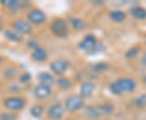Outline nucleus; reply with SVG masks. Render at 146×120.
Here are the masks:
<instances>
[{"mask_svg": "<svg viewBox=\"0 0 146 120\" xmlns=\"http://www.w3.org/2000/svg\"><path fill=\"white\" fill-rule=\"evenodd\" d=\"M21 89L22 88L19 84H12L9 87V91L11 93H12L13 95H17L19 93H21Z\"/></svg>", "mask_w": 146, "mask_h": 120, "instance_id": "29", "label": "nucleus"}, {"mask_svg": "<svg viewBox=\"0 0 146 120\" xmlns=\"http://www.w3.org/2000/svg\"><path fill=\"white\" fill-rule=\"evenodd\" d=\"M93 3H94V4L96 3V4H98V5H101V4H103L104 2H103V1H99V2H98V0H96V1H94V2H93Z\"/></svg>", "mask_w": 146, "mask_h": 120, "instance_id": "32", "label": "nucleus"}, {"mask_svg": "<svg viewBox=\"0 0 146 120\" xmlns=\"http://www.w3.org/2000/svg\"><path fill=\"white\" fill-rule=\"evenodd\" d=\"M1 21H1V15H0V22H1Z\"/></svg>", "mask_w": 146, "mask_h": 120, "instance_id": "36", "label": "nucleus"}, {"mask_svg": "<svg viewBox=\"0 0 146 120\" xmlns=\"http://www.w3.org/2000/svg\"><path fill=\"white\" fill-rule=\"evenodd\" d=\"M17 115L15 112L11 111H4L0 114V120H16Z\"/></svg>", "mask_w": 146, "mask_h": 120, "instance_id": "27", "label": "nucleus"}, {"mask_svg": "<svg viewBox=\"0 0 146 120\" xmlns=\"http://www.w3.org/2000/svg\"><path fill=\"white\" fill-rule=\"evenodd\" d=\"M27 21L32 25H41L47 21L46 14L39 8H33L27 14Z\"/></svg>", "mask_w": 146, "mask_h": 120, "instance_id": "7", "label": "nucleus"}, {"mask_svg": "<svg viewBox=\"0 0 146 120\" xmlns=\"http://www.w3.org/2000/svg\"><path fill=\"white\" fill-rule=\"evenodd\" d=\"M133 105L136 108H144L146 106V94H140L132 101Z\"/></svg>", "mask_w": 146, "mask_h": 120, "instance_id": "25", "label": "nucleus"}, {"mask_svg": "<svg viewBox=\"0 0 146 120\" xmlns=\"http://www.w3.org/2000/svg\"><path fill=\"white\" fill-rule=\"evenodd\" d=\"M3 58L0 55V65H1V64H3Z\"/></svg>", "mask_w": 146, "mask_h": 120, "instance_id": "33", "label": "nucleus"}, {"mask_svg": "<svg viewBox=\"0 0 146 120\" xmlns=\"http://www.w3.org/2000/svg\"><path fill=\"white\" fill-rule=\"evenodd\" d=\"M0 4L12 13H17L22 9V2L18 0H2Z\"/></svg>", "mask_w": 146, "mask_h": 120, "instance_id": "12", "label": "nucleus"}, {"mask_svg": "<svg viewBox=\"0 0 146 120\" xmlns=\"http://www.w3.org/2000/svg\"><path fill=\"white\" fill-rule=\"evenodd\" d=\"M70 62L65 58H58L50 63V69L53 73L58 76H63L70 68Z\"/></svg>", "mask_w": 146, "mask_h": 120, "instance_id": "6", "label": "nucleus"}, {"mask_svg": "<svg viewBox=\"0 0 146 120\" xmlns=\"http://www.w3.org/2000/svg\"><path fill=\"white\" fill-rule=\"evenodd\" d=\"M36 79L38 80L39 84H47V85H52L56 83V79L52 74L46 72H39L36 76Z\"/></svg>", "mask_w": 146, "mask_h": 120, "instance_id": "17", "label": "nucleus"}, {"mask_svg": "<svg viewBox=\"0 0 146 120\" xmlns=\"http://www.w3.org/2000/svg\"><path fill=\"white\" fill-rule=\"evenodd\" d=\"M130 15L137 21L146 20V8L141 6H132L129 9Z\"/></svg>", "mask_w": 146, "mask_h": 120, "instance_id": "15", "label": "nucleus"}, {"mask_svg": "<svg viewBox=\"0 0 146 120\" xmlns=\"http://www.w3.org/2000/svg\"><path fill=\"white\" fill-rule=\"evenodd\" d=\"M109 64L107 63H105V62H99V63H94L90 68H91V71L95 74H102L108 71L109 69Z\"/></svg>", "mask_w": 146, "mask_h": 120, "instance_id": "21", "label": "nucleus"}, {"mask_svg": "<svg viewBox=\"0 0 146 120\" xmlns=\"http://www.w3.org/2000/svg\"><path fill=\"white\" fill-rule=\"evenodd\" d=\"M84 114L87 119L90 120H98L102 115L98 107L91 105L84 107Z\"/></svg>", "mask_w": 146, "mask_h": 120, "instance_id": "13", "label": "nucleus"}, {"mask_svg": "<svg viewBox=\"0 0 146 120\" xmlns=\"http://www.w3.org/2000/svg\"><path fill=\"white\" fill-rule=\"evenodd\" d=\"M3 23H2V21L0 22V31L3 29Z\"/></svg>", "mask_w": 146, "mask_h": 120, "instance_id": "35", "label": "nucleus"}, {"mask_svg": "<svg viewBox=\"0 0 146 120\" xmlns=\"http://www.w3.org/2000/svg\"><path fill=\"white\" fill-rule=\"evenodd\" d=\"M140 53V47L137 46L129 48L125 52V57L128 59H132L134 58H136Z\"/></svg>", "mask_w": 146, "mask_h": 120, "instance_id": "26", "label": "nucleus"}, {"mask_svg": "<svg viewBox=\"0 0 146 120\" xmlns=\"http://www.w3.org/2000/svg\"><path fill=\"white\" fill-rule=\"evenodd\" d=\"M11 28L18 32L21 33L23 36L31 34L33 30V28L31 24L27 20H24V19H17L13 21L11 24Z\"/></svg>", "mask_w": 146, "mask_h": 120, "instance_id": "8", "label": "nucleus"}, {"mask_svg": "<svg viewBox=\"0 0 146 120\" xmlns=\"http://www.w3.org/2000/svg\"><path fill=\"white\" fill-rule=\"evenodd\" d=\"M68 21L71 25V26L76 31H83L86 29V23L82 19L76 17V16H70L68 18Z\"/></svg>", "mask_w": 146, "mask_h": 120, "instance_id": "18", "label": "nucleus"}, {"mask_svg": "<svg viewBox=\"0 0 146 120\" xmlns=\"http://www.w3.org/2000/svg\"><path fill=\"white\" fill-rule=\"evenodd\" d=\"M137 88L136 80L131 77H122L115 80L110 84V92L115 96L130 93L134 92Z\"/></svg>", "mask_w": 146, "mask_h": 120, "instance_id": "1", "label": "nucleus"}, {"mask_svg": "<svg viewBox=\"0 0 146 120\" xmlns=\"http://www.w3.org/2000/svg\"><path fill=\"white\" fill-rule=\"evenodd\" d=\"M78 46L80 50L87 53L90 55L102 52L105 50L104 46L99 43L98 38L92 33L85 35L83 39L80 42Z\"/></svg>", "mask_w": 146, "mask_h": 120, "instance_id": "2", "label": "nucleus"}, {"mask_svg": "<svg viewBox=\"0 0 146 120\" xmlns=\"http://www.w3.org/2000/svg\"><path fill=\"white\" fill-rule=\"evenodd\" d=\"M4 37L7 41L13 43H19L24 40V36L12 28L6 29L4 31Z\"/></svg>", "mask_w": 146, "mask_h": 120, "instance_id": "14", "label": "nucleus"}, {"mask_svg": "<svg viewBox=\"0 0 146 120\" xmlns=\"http://www.w3.org/2000/svg\"><path fill=\"white\" fill-rule=\"evenodd\" d=\"M143 82L146 84V75L143 76Z\"/></svg>", "mask_w": 146, "mask_h": 120, "instance_id": "34", "label": "nucleus"}, {"mask_svg": "<svg viewBox=\"0 0 146 120\" xmlns=\"http://www.w3.org/2000/svg\"><path fill=\"white\" fill-rule=\"evenodd\" d=\"M56 84L58 87L62 90H68L72 87V81L68 77L65 76H59L56 79Z\"/></svg>", "mask_w": 146, "mask_h": 120, "instance_id": "20", "label": "nucleus"}, {"mask_svg": "<svg viewBox=\"0 0 146 120\" xmlns=\"http://www.w3.org/2000/svg\"><path fill=\"white\" fill-rule=\"evenodd\" d=\"M98 109H99L100 112L104 115H112L115 111V105L112 103L110 102H105V103H102L99 105H98Z\"/></svg>", "mask_w": 146, "mask_h": 120, "instance_id": "23", "label": "nucleus"}, {"mask_svg": "<svg viewBox=\"0 0 146 120\" xmlns=\"http://www.w3.org/2000/svg\"><path fill=\"white\" fill-rule=\"evenodd\" d=\"M50 30L55 37L63 38L68 36L70 32V28L68 21L62 18H56L50 22Z\"/></svg>", "mask_w": 146, "mask_h": 120, "instance_id": "4", "label": "nucleus"}, {"mask_svg": "<svg viewBox=\"0 0 146 120\" xmlns=\"http://www.w3.org/2000/svg\"><path fill=\"white\" fill-rule=\"evenodd\" d=\"M27 46L29 47V49H31L33 50H34L35 49L38 48L40 46L39 45V42L38 41H36V39H29L28 42H27Z\"/></svg>", "mask_w": 146, "mask_h": 120, "instance_id": "30", "label": "nucleus"}, {"mask_svg": "<svg viewBox=\"0 0 146 120\" xmlns=\"http://www.w3.org/2000/svg\"><path fill=\"white\" fill-rule=\"evenodd\" d=\"M52 94V88L50 85L38 84L33 89V96L38 100H45Z\"/></svg>", "mask_w": 146, "mask_h": 120, "instance_id": "10", "label": "nucleus"}, {"mask_svg": "<svg viewBox=\"0 0 146 120\" xmlns=\"http://www.w3.org/2000/svg\"><path fill=\"white\" fill-rule=\"evenodd\" d=\"M30 115L34 119H40L44 113V107L41 104L33 105L30 108Z\"/></svg>", "mask_w": 146, "mask_h": 120, "instance_id": "24", "label": "nucleus"}, {"mask_svg": "<svg viewBox=\"0 0 146 120\" xmlns=\"http://www.w3.org/2000/svg\"><path fill=\"white\" fill-rule=\"evenodd\" d=\"M141 64H142L144 67H145L146 68V53H145V54L142 55V57H141Z\"/></svg>", "mask_w": 146, "mask_h": 120, "instance_id": "31", "label": "nucleus"}, {"mask_svg": "<svg viewBox=\"0 0 146 120\" xmlns=\"http://www.w3.org/2000/svg\"><path fill=\"white\" fill-rule=\"evenodd\" d=\"M27 105V100L19 95H12L7 97L3 101V106L6 110L11 112H18L23 110Z\"/></svg>", "mask_w": 146, "mask_h": 120, "instance_id": "3", "label": "nucleus"}, {"mask_svg": "<svg viewBox=\"0 0 146 120\" xmlns=\"http://www.w3.org/2000/svg\"><path fill=\"white\" fill-rule=\"evenodd\" d=\"M32 79L31 74L29 72H24L20 75L19 76V83L21 84H25L29 83Z\"/></svg>", "mask_w": 146, "mask_h": 120, "instance_id": "28", "label": "nucleus"}, {"mask_svg": "<svg viewBox=\"0 0 146 120\" xmlns=\"http://www.w3.org/2000/svg\"><path fill=\"white\" fill-rule=\"evenodd\" d=\"M65 108L60 103H53L48 108L46 112L47 117L50 120H61L65 114Z\"/></svg>", "mask_w": 146, "mask_h": 120, "instance_id": "9", "label": "nucleus"}, {"mask_svg": "<svg viewBox=\"0 0 146 120\" xmlns=\"http://www.w3.org/2000/svg\"><path fill=\"white\" fill-rule=\"evenodd\" d=\"M109 17L110 21L115 23H122L125 21L127 18V15L123 11L119 9L110 11L109 12Z\"/></svg>", "mask_w": 146, "mask_h": 120, "instance_id": "19", "label": "nucleus"}, {"mask_svg": "<svg viewBox=\"0 0 146 120\" xmlns=\"http://www.w3.org/2000/svg\"><path fill=\"white\" fill-rule=\"evenodd\" d=\"M65 110L69 113H75L84 107V99L80 94L69 96L64 102Z\"/></svg>", "mask_w": 146, "mask_h": 120, "instance_id": "5", "label": "nucleus"}, {"mask_svg": "<svg viewBox=\"0 0 146 120\" xmlns=\"http://www.w3.org/2000/svg\"><path fill=\"white\" fill-rule=\"evenodd\" d=\"M19 74V71L16 67L10 66V67H7L3 72V76L6 80H14Z\"/></svg>", "mask_w": 146, "mask_h": 120, "instance_id": "22", "label": "nucleus"}, {"mask_svg": "<svg viewBox=\"0 0 146 120\" xmlns=\"http://www.w3.org/2000/svg\"><path fill=\"white\" fill-rule=\"evenodd\" d=\"M31 57L36 62L43 63V62L46 61V59L48 58V52L45 48L39 46L38 48L35 49L34 50H33Z\"/></svg>", "mask_w": 146, "mask_h": 120, "instance_id": "16", "label": "nucleus"}, {"mask_svg": "<svg viewBox=\"0 0 146 120\" xmlns=\"http://www.w3.org/2000/svg\"><path fill=\"white\" fill-rule=\"evenodd\" d=\"M96 89V84L92 80H84L80 87V95L84 99L90 98Z\"/></svg>", "mask_w": 146, "mask_h": 120, "instance_id": "11", "label": "nucleus"}]
</instances>
